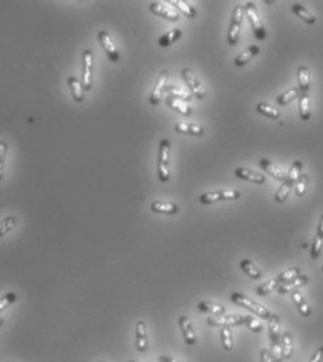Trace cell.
Returning <instances> with one entry per match:
<instances>
[{
  "mask_svg": "<svg viewBox=\"0 0 323 362\" xmlns=\"http://www.w3.org/2000/svg\"><path fill=\"white\" fill-rule=\"evenodd\" d=\"M269 339H270V355L275 362H283L281 354V332H280V318L277 315L270 316L269 319Z\"/></svg>",
  "mask_w": 323,
  "mask_h": 362,
  "instance_id": "6da1fadb",
  "label": "cell"
},
{
  "mask_svg": "<svg viewBox=\"0 0 323 362\" xmlns=\"http://www.w3.org/2000/svg\"><path fill=\"white\" fill-rule=\"evenodd\" d=\"M170 140L163 138L159 144L157 153V177L160 183H167L170 180Z\"/></svg>",
  "mask_w": 323,
  "mask_h": 362,
  "instance_id": "7a4b0ae2",
  "label": "cell"
},
{
  "mask_svg": "<svg viewBox=\"0 0 323 362\" xmlns=\"http://www.w3.org/2000/svg\"><path fill=\"white\" fill-rule=\"evenodd\" d=\"M230 300L238 307H242V308L251 311L252 314L258 315V318L269 319L272 316V312H270L269 309L265 308L264 305H261V304L255 303L253 300H251L247 295H244L241 292H233L232 295H230Z\"/></svg>",
  "mask_w": 323,
  "mask_h": 362,
  "instance_id": "3957f363",
  "label": "cell"
},
{
  "mask_svg": "<svg viewBox=\"0 0 323 362\" xmlns=\"http://www.w3.org/2000/svg\"><path fill=\"white\" fill-rule=\"evenodd\" d=\"M244 13L247 14L248 20L251 22V27H252L255 38L258 39V41H265L266 37H268V31H266L264 22H262L261 17H259L255 3H253V2H247V3L244 5Z\"/></svg>",
  "mask_w": 323,
  "mask_h": 362,
  "instance_id": "277c9868",
  "label": "cell"
},
{
  "mask_svg": "<svg viewBox=\"0 0 323 362\" xmlns=\"http://www.w3.org/2000/svg\"><path fill=\"white\" fill-rule=\"evenodd\" d=\"M242 17H244V5H237L233 10L230 27H229V32H227V42L232 46L238 44L240 32H241Z\"/></svg>",
  "mask_w": 323,
  "mask_h": 362,
  "instance_id": "5b68a950",
  "label": "cell"
},
{
  "mask_svg": "<svg viewBox=\"0 0 323 362\" xmlns=\"http://www.w3.org/2000/svg\"><path fill=\"white\" fill-rule=\"evenodd\" d=\"M241 192L238 189H219L213 192H206L200 196V202L202 205H212L220 201H236L240 200Z\"/></svg>",
  "mask_w": 323,
  "mask_h": 362,
  "instance_id": "8992f818",
  "label": "cell"
},
{
  "mask_svg": "<svg viewBox=\"0 0 323 362\" xmlns=\"http://www.w3.org/2000/svg\"><path fill=\"white\" fill-rule=\"evenodd\" d=\"M181 76H183V80L185 81V84L188 85L191 93H192L197 99L202 101V99L208 96L206 88L202 85V82L198 80V77L195 76V73L191 70L189 67H185V69L181 70Z\"/></svg>",
  "mask_w": 323,
  "mask_h": 362,
  "instance_id": "52a82bcc",
  "label": "cell"
},
{
  "mask_svg": "<svg viewBox=\"0 0 323 362\" xmlns=\"http://www.w3.org/2000/svg\"><path fill=\"white\" fill-rule=\"evenodd\" d=\"M149 10L155 16L162 17L169 21H178V18H180V13L170 3H166V2H152L149 5Z\"/></svg>",
  "mask_w": 323,
  "mask_h": 362,
  "instance_id": "ba28073f",
  "label": "cell"
},
{
  "mask_svg": "<svg viewBox=\"0 0 323 362\" xmlns=\"http://www.w3.org/2000/svg\"><path fill=\"white\" fill-rule=\"evenodd\" d=\"M167 82H169V71L166 69H163L159 73V76H157L155 87L152 89L151 96H149V103H151L152 106H157L162 102L165 91H166L167 88Z\"/></svg>",
  "mask_w": 323,
  "mask_h": 362,
  "instance_id": "9c48e42d",
  "label": "cell"
},
{
  "mask_svg": "<svg viewBox=\"0 0 323 362\" xmlns=\"http://www.w3.org/2000/svg\"><path fill=\"white\" fill-rule=\"evenodd\" d=\"M92 70H93V53L89 49L82 52V88L85 91L92 89Z\"/></svg>",
  "mask_w": 323,
  "mask_h": 362,
  "instance_id": "30bf717a",
  "label": "cell"
},
{
  "mask_svg": "<svg viewBox=\"0 0 323 362\" xmlns=\"http://www.w3.org/2000/svg\"><path fill=\"white\" fill-rule=\"evenodd\" d=\"M98 41L102 45V48L103 50H105L106 56H108V59L110 60L112 63H117L120 60V53L108 31H99V32H98Z\"/></svg>",
  "mask_w": 323,
  "mask_h": 362,
  "instance_id": "8fae6325",
  "label": "cell"
},
{
  "mask_svg": "<svg viewBox=\"0 0 323 362\" xmlns=\"http://www.w3.org/2000/svg\"><path fill=\"white\" fill-rule=\"evenodd\" d=\"M209 326L213 327H229V326H241L242 315H219V316H210L206 319Z\"/></svg>",
  "mask_w": 323,
  "mask_h": 362,
  "instance_id": "7c38bea8",
  "label": "cell"
},
{
  "mask_svg": "<svg viewBox=\"0 0 323 362\" xmlns=\"http://www.w3.org/2000/svg\"><path fill=\"white\" fill-rule=\"evenodd\" d=\"M178 326H180V329H181V333H183V339L184 341H185V344H188V346H194V344H197L198 337H197L194 326H192V323H191V320H189V318L187 316V315H181V316L178 318Z\"/></svg>",
  "mask_w": 323,
  "mask_h": 362,
  "instance_id": "4fadbf2b",
  "label": "cell"
},
{
  "mask_svg": "<svg viewBox=\"0 0 323 362\" xmlns=\"http://www.w3.org/2000/svg\"><path fill=\"white\" fill-rule=\"evenodd\" d=\"M135 347L137 351L145 352L148 350V330L144 320H138L135 324Z\"/></svg>",
  "mask_w": 323,
  "mask_h": 362,
  "instance_id": "5bb4252c",
  "label": "cell"
},
{
  "mask_svg": "<svg viewBox=\"0 0 323 362\" xmlns=\"http://www.w3.org/2000/svg\"><path fill=\"white\" fill-rule=\"evenodd\" d=\"M234 174L238 179L245 180V181H249V183L258 184V185H262L266 181V177H265L264 174L256 173V172H253V170L247 168H237L234 170Z\"/></svg>",
  "mask_w": 323,
  "mask_h": 362,
  "instance_id": "9a60e30c",
  "label": "cell"
},
{
  "mask_svg": "<svg viewBox=\"0 0 323 362\" xmlns=\"http://www.w3.org/2000/svg\"><path fill=\"white\" fill-rule=\"evenodd\" d=\"M307 283H308V276L301 275L298 276L297 279H294V280L288 281V283H284V284H280V286L277 287V292L281 294V295H284V294H288V292L298 291V288L304 287Z\"/></svg>",
  "mask_w": 323,
  "mask_h": 362,
  "instance_id": "2e32d148",
  "label": "cell"
},
{
  "mask_svg": "<svg viewBox=\"0 0 323 362\" xmlns=\"http://www.w3.org/2000/svg\"><path fill=\"white\" fill-rule=\"evenodd\" d=\"M174 130L177 133H181V134H187V136H195V137H201L204 136V127L200 124H195V123H176L174 124Z\"/></svg>",
  "mask_w": 323,
  "mask_h": 362,
  "instance_id": "e0dca14e",
  "label": "cell"
},
{
  "mask_svg": "<svg viewBox=\"0 0 323 362\" xmlns=\"http://www.w3.org/2000/svg\"><path fill=\"white\" fill-rule=\"evenodd\" d=\"M291 298H293L294 305H296L297 309H298V312H300L304 318H308V316L312 315V308L309 307V304H308V301L305 300V297L302 295L301 292L300 291L291 292Z\"/></svg>",
  "mask_w": 323,
  "mask_h": 362,
  "instance_id": "ac0fdd59",
  "label": "cell"
},
{
  "mask_svg": "<svg viewBox=\"0 0 323 362\" xmlns=\"http://www.w3.org/2000/svg\"><path fill=\"white\" fill-rule=\"evenodd\" d=\"M259 164H261V168L264 169L266 173H269L273 179L279 180V181H284L285 180V173L281 170L279 166H276L275 163L270 162L269 159H261V162H259Z\"/></svg>",
  "mask_w": 323,
  "mask_h": 362,
  "instance_id": "d6986e66",
  "label": "cell"
},
{
  "mask_svg": "<svg viewBox=\"0 0 323 362\" xmlns=\"http://www.w3.org/2000/svg\"><path fill=\"white\" fill-rule=\"evenodd\" d=\"M151 209L163 215H176L178 212V205L173 202H165V201H153L151 204Z\"/></svg>",
  "mask_w": 323,
  "mask_h": 362,
  "instance_id": "ffe728a7",
  "label": "cell"
},
{
  "mask_svg": "<svg viewBox=\"0 0 323 362\" xmlns=\"http://www.w3.org/2000/svg\"><path fill=\"white\" fill-rule=\"evenodd\" d=\"M291 10H293V13H294L300 20H302V21L308 24V25H313V24L316 22V17L313 16L312 13L308 10L305 6L294 3V5L291 6Z\"/></svg>",
  "mask_w": 323,
  "mask_h": 362,
  "instance_id": "44dd1931",
  "label": "cell"
},
{
  "mask_svg": "<svg viewBox=\"0 0 323 362\" xmlns=\"http://www.w3.org/2000/svg\"><path fill=\"white\" fill-rule=\"evenodd\" d=\"M298 91L300 93H308L311 88V73L307 65H301L298 69Z\"/></svg>",
  "mask_w": 323,
  "mask_h": 362,
  "instance_id": "7402d4cb",
  "label": "cell"
},
{
  "mask_svg": "<svg viewBox=\"0 0 323 362\" xmlns=\"http://www.w3.org/2000/svg\"><path fill=\"white\" fill-rule=\"evenodd\" d=\"M259 50H261V49H259L256 45H251L247 50H244L242 53H240L237 57H236L234 65H236V67H244V65H247L248 63L259 53Z\"/></svg>",
  "mask_w": 323,
  "mask_h": 362,
  "instance_id": "603a6c76",
  "label": "cell"
},
{
  "mask_svg": "<svg viewBox=\"0 0 323 362\" xmlns=\"http://www.w3.org/2000/svg\"><path fill=\"white\" fill-rule=\"evenodd\" d=\"M166 105L170 109H173V110H176V112H178L180 114H183V116H191V114H192V109H191V106H188L184 101H180V99H177V97L167 96Z\"/></svg>",
  "mask_w": 323,
  "mask_h": 362,
  "instance_id": "cb8c5ba5",
  "label": "cell"
},
{
  "mask_svg": "<svg viewBox=\"0 0 323 362\" xmlns=\"http://www.w3.org/2000/svg\"><path fill=\"white\" fill-rule=\"evenodd\" d=\"M300 102H298V112H300V117L304 121H308L311 119L312 114V109H311V97L308 93H300Z\"/></svg>",
  "mask_w": 323,
  "mask_h": 362,
  "instance_id": "d4e9b609",
  "label": "cell"
},
{
  "mask_svg": "<svg viewBox=\"0 0 323 362\" xmlns=\"http://www.w3.org/2000/svg\"><path fill=\"white\" fill-rule=\"evenodd\" d=\"M181 35H183V31L180 28H174V29H170L165 35H162L160 38L157 39V44H159L160 48H169L173 44H176L178 39L181 38Z\"/></svg>",
  "mask_w": 323,
  "mask_h": 362,
  "instance_id": "484cf974",
  "label": "cell"
},
{
  "mask_svg": "<svg viewBox=\"0 0 323 362\" xmlns=\"http://www.w3.org/2000/svg\"><path fill=\"white\" fill-rule=\"evenodd\" d=\"M197 308L201 312H205V314H210L213 316H219V315H224L226 314V308L221 307L219 304L210 303V301H201L197 305Z\"/></svg>",
  "mask_w": 323,
  "mask_h": 362,
  "instance_id": "4316f807",
  "label": "cell"
},
{
  "mask_svg": "<svg viewBox=\"0 0 323 362\" xmlns=\"http://www.w3.org/2000/svg\"><path fill=\"white\" fill-rule=\"evenodd\" d=\"M67 84H69V87H70L73 99H74V101L78 103L82 102V101H84V97H85V95H84V88H82V84L78 81V78L74 76L69 77V78H67Z\"/></svg>",
  "mask_w": 323,
  "mask_h": 362,
  "instance_id": "83f0119b",
  "label": "cell"
},
{
  "mask_svg": "<svg viewBox=\"0 0 323 362\" xmlns=\"http://www.w3.org/2000/svg\"><path fill=\"white\" fill-rule=\"evenodd\" d=\"M294 352V343H293V336L288 330L281 333V354L284 359H290Z\"/></svg>",
  "mask_w": 323,
  "mask_h": 362,
  "instance_id": "f1b7e54d",
  "label": "cell"
},
{
  "mask_svg": "<svg viewBox=\"0 0 323 362\" xmlns=\"http://www.w3.org/2000/svg\"><path fill=\"white\" fill-rule=\"evenodd\" d=\"M169 3H170L176 10L180 11L181 14L188 17V18H195V17H197V9H195L194 6L188 5L187 2H183V0H172V2H169Z\"/></svg>",
  "mask_w": 323,
  "mask_h": 362,
  "instance_id": "f546056e",
  "label": "cell"
},
{
  "mask_svg": "<svg viewBox=\"0 0 323 362\" xmlns=\"http://www.w3.org/2000/svg\"><path fill=\"white\" fill-rule=\"evenodd\" d=\"M240 268H241V271L244 272L249 279H252V280H259L261 276H262V273L259 272L258 268L253 265L252 260L242 259L241 262H240Z\"/></svg>",
  "mask_w": 323,
  "mask_h": 362,
  "instance_id": "4dcf8cb0",
  "label": "cell"
},
{
  "mask_svg": "<svg viewBox=\"0 0 323 362\" xmlns=\"http://www.w3.org/2000/svg\"><path fill=\"white\" fill-rule=\"evenodd\" d=\"M256 112L262 114V116H265V117H269V119H280V110L273 108V106H270L268 103H258V105H256Z\"/></svg>",
  "mask_w": 323,
  "mask_h": 362,
  "instance_id": "1f68e13d",
  "label": "cell"
},
{
  "mask_svg": "<svg viewBox=\"0 0 323 362\" xmlns=\"http://www.w3.org/2000/svg\"><path fill=\"white\" fill-rule=\"evenodd\" d=\"M220 343L224 351H233L234 348V340H233V332L229 327H220Z\"/></svg>",
  "mask_w": 323,
  "mask_h": 362,
  "instance_id": "d6a6232c",
  "label": "cell"
},
{
  "mask_svg": "<svg viewBox=\"0 0 323 362\" xmlns=\"http://www.w3.org/2000/svg\"><path fill=\"white\" fill-rule=\"evenodd\" d=\"M293 185H294V184L291 183L290 180H287V177H285V180L280 184V187H279V189H277V192H276L275 195L276 202H279V204L285 202V200H287L288 195H290L291 187H293Z\"/></svg>",
  "mask_w": 323,
  "mask_h": 362,
  "instance_id": "836d02e7",
  "label": "cell"
},
{
  "mask_svg": "<svg viewBox=\"0 0 323 362\" xmlns=\"http://www.w3.org/2000/svg\"><path fill=\"white\" fill-rule=\"evenodd\" d=\"M298 96H300L298 88H291V89H288V91L283 92L280 96L276 99V102H277L279 106H287V105H290L293 101H296Z\"/></svg>",
  "mask_w": 323,
  "mask_h": 362,
  "instance_id": "e575fe53",
  "label": "cell"
},
{
  "mask_svg": "<svg viewBox=\"0 0 323 362\" xmlns=\"http://www.w3.org/2000/svg\"><path fill=\"white\" fill-rule=\"evenodd\" d=\"M279 286H280V283H279V280H277V277L270 279V280L265 281L264 284H261V286L256 288V294L261 295V297H265V295L270 294L273 290H277V287Z\"/></svg>",
  "mask_w": 323,
  "mask_h": 362,
  "instance_id": "d590c367",
  "label": "cell"
},
{
  "mask_svg": "<svg viewBox=\"0 0 323 362\" xmlns=\"http://www.w3.org/2000/svg\"><path fill=\"white\" fill-rule=\"evenodd\" d=\"M301 275L302 272L300 268H291V269H288V271L283 272V273H280V275L277 276V280H279L280 284H284V283H288V281L294 280V279H297L298 276Z\"/></svg>",
  "mask_w": 323,
  "mask_h": 362,
  "instance_id": "8d00e7d4",
  "label": "cell"
},
{
  "mask_svg": "<svg viewBox=\"0 0 323 362\" xmlns=\"http://www.w3.org/2000/svg\"><path fill=\"white\" fill-rule=\"evenodd\" d=\"M17 224V219L14 216H6L0 220V238L11 232Z\"/></svg>",
  "mask_w": 323,
  "mask_h": 362,
  "instance_id": "74e56055",
  "label": "cell"
},
{
  "mask_svg": "<svg viewBox=\"0 0 323 362\" xmlns=\"http://www.w3.org/2000/svg\"><path fill=\"white\" fill-rule=\"evenodd\" d=\"M242 322H244V324H245V326H247L248 329L251 330V332H253V333H261V332H262V329H264L262 323H261V322H258L256 319H253L252 316L242 315Z\"/></svg>",
  "mask_w": 323,
  "mask_h": 362,
  "instance_id": "f35d334b",
  "label": "cell"
},
{
  "mask_svg": "<svg viewBox=\"0 0 323 362\" xmlns=\"http://www.w3.org/2000/svg\"><path fill=\"white\" fill-rule=\"evenodd\" d=\"M166 89H167V92H169V96L177 97V99H180V101H184V102H189V101H191V95L185 93L183 89L174 87V85H169Z\"/></svg>",
  "mask_w": 323,
  "mask_h": 362,
  "instance_id": "ab89813d",
  "label": "cell"
},
{
  "mask_svg": "<svg viewBox=\"0 0 323 362\" xmlns=\"http://www.w3.org/2000/svg\"><path fill=\"white\" fill-rule=\"evenodd\" d=\"M302 162L301 160H296V162L291 164L290 168V172H288V174H287V180H290L291 183L296 184L297 179L300 177V174H301V170H302Z\"/></svg>",
  "mask_w": 323,
  "mask_h": 362,
  "instance_id": "60d3db41",
  "label": "cell"
},
{
  "mask_svg": "<svg viewBox=\"0 0 323 362\" xmlns=\"http://www.w3.org/2000/svg\"><path fill=\"white\" fill-rule=\"evenodd\" d=\"M307 188H308V176L307 174L301 173L300 174V177H298L296 181L297 196H302V195H305V192H307Z\"/></svg>",
  "mask_w": 323,
  "mask_h": 362,
  "instance_id": "b9f144b4",
  "label": "cell"
},
{
  "mask_svg": "<svg viewBox=\"0 0 323 362\" xmlns=\"http://www.w3.org/2000/svg\"><path fill=\"white\" fill-rule=\"evenodd\" d=\"M17 301V294L16 292H7V294H5L3 297L0 298V312L2 311H5L7 307H10V305H13V304Z\"/></svg>",
  "mask_w": 323,
  "mask_h": 362,
  "instance_id": "7bdbcfd3",
  "label": "cell"
},
{
  "mask_svg": "<svg viewBox=\"0 0 323 362\" xmlns=\"http://www.w3.org/2000/svg\"><path fill=\"white\" fill-rule=\"evenodd\" d=\"M322 248H323V238L315 236L312 241V247H311V256H312L313 259L319 258V255H320V252H322Z\"/></svg>",
  "mask_w": 323,
  "mask_h": 362,
  "instance_id": "ee69618b",
  "label": "cell"
},
{
  "mask_svg": "<svg viewBox=\"0 0 323 362\" xmlns=\"http://www.w3.org/2000/svg\"><path fill=\"white\" fill-rule=\"evenodd\" d=\"M9 151V145L5 140H0V180L3 177V168H5V160Z\"/></svg>",
  "mask_w": 323,
  "mask_h": 362,
  "instance_id": "f6af8a7d",
  "label": "cell"
},
{
  "mask_svg": "<svg viewBox=\"0 0 323 362\" xmlns=\"http://www.w3.org/2000/svg\"><path fill=\"white\" fill-rule=\"evenodd\" d=\"M309 362H323V347H318Z\"/></svg>",
  "mask_w": 323,
  "mask_h": 362,
  "instance_id": "bcb514c9",
  "label": "cell"
},
{
  "mask_svg": "<svg viewBox=\"0 0 323 362\" xmlns=\"http://www.w3.org/2000/svg\"><path fill=\"white\" fill-rule=\"evenodd\" d=\"M259 359H261V362H275V361H273V358H272V355H270L269 350H266V348H264V350H261V354H259Z\"/></svg>",
  "mask_w": 323,
  "mask_h": 362,
  "instance_id": "7dc6e473",
  "label": "cell"
},
{
  "mask_svg": "<svg viewBox=\"0 0 323 362\" xmlns=\"http://www.w3.org/2000/svg\"><path fill=\"white\" fill-rule=\"evenodd\" d=\"M159 362H181V361H177V359L169 357V355H160V357H159Z\"/></svg>",
  "mask_w": 323,
  "mask_h": 362,
  "instance_id": "c3c4849f",
  "label": "cell"
},
{
  "mask_svg": "<svg viewBox=\"0 0 323 362\" xmlns=\"http://www.w3.org/2000/svg\"><path fill=\"white\" fill-rule=\"evenodd\" d=\"M316 236H318V237H320V238H323V215H322V217H320V222H319Z\"/></svg>",
  "mask_w": 323,
  "mask_h": 362,
  "instance_id": "681fc988",
  "label": "cell"
},
{
  "mask_svg": "<svg viewBox=\"0 0 323 362\" xmlns=\"http://www.w3.org/2000/svg\"><path fill=\"white\" fill-rule=\"evenodd\" d=\"M3 324H5V320H3V318H0V327H2Z\"/></svg>",
  "mask_w": 323,
  "mask_h": 362,
  "instance_id": "f907efd6",
  "label": "cell"
},
{
  "mask_svg": "<svg viewBox=\"0 0 323 362\" xmlns=\"http://www.w3.org/2000/svg\"><path fill=\"white\" fill-rule=\"evenodd\" d=\"M322 272H323V266H322Z\"/></svg>",
  "mask_w": 323,
  "mask_h": 362,
  "instance_id": "816d5d0a",
  "label": "cell"
},
{
  "mask_svg": "<svg viewBox=\"0 0 323 362\" xmlns=\"http://www.w3.org/2000/svg\"><path fill=\"white\" fill-rule=\"evenodd\" d=\"M99 362H105V361H99Z\"/></svg>",
  "mask_w": 323,
  "mask_h": 362,
  "instance_id": "f5cc1de1",
  "label": "cell"
},
{
  "mask_svg": "<svg viewBox=\"0 0 323 362\" xmlns=\"http://www.w3.org/2000/svg\"><path fill=\"white\" fill-rule=\"evenodd\" d=\"M128 362H134V361H128Z\"/></svg>",
  "mask_w": 323,
  "mask_h": 362,
  "instance_id": "db71d44e",
  "label": "cell"
}]
</instances>
